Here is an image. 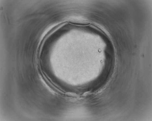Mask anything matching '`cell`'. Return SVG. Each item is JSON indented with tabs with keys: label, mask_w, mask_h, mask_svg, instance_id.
Masks as SVG:
<instances>
[{
	"label": "cell",
	"mask_w": 152,
	"mask_h": 121,
	"mask_svg": "<svg viewBox=\"0 0 152 121\" xmlns=\"http://www.w3.org/2000/svg\"><path fill=\"white\" fill-rule=\"evenodd\" d=\"M70 24L86 26L89 25L90 24L89 22L83 20L74 19L70 20L68 22Z\"/></svg>",
	"instance_id": "obj_1"
}]
</instances>
